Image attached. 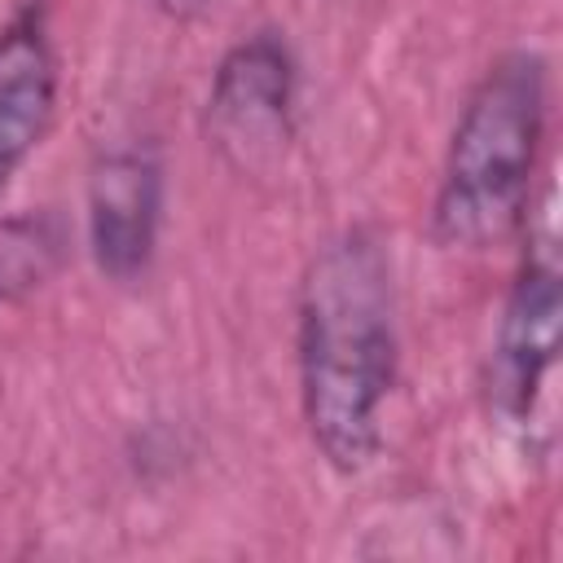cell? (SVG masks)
<instances>
[{
	"instance_id": "6da1fadb",
	"label": "cell",
	"mask_w": 563,
	"mask_h": 563,
	"mask_svg": "<svg viewBox=\"0 0 563 563\" xmlns=\"http://www.w3.org/2000/svg\"><path fill=\"white\" fill-rule=\"evenodd\" d=\"M299 409L317 453L356 475L383 440V405L396 383L391 264L365 229L325 242L299 282Z\"/></svg>"
},
{
	"instance_id": "277c9868",
	"label": "cell",
	"mask_w": 563,
	"mask_h": 563,
	"mask_svg": "<svg viewBox=\"0 0 563 563\" xmlns=\"http://www.w3.org/2000/svg\"><path fill=\"white\" fill-rule=\"evenodd\" d=\"M163 163L150 145H114L88 172V246L110 282H136L158 246Z\"/></svg>"
},
{
	"instance_id": "7a4b0ae2",
	"label": "cell",
	"mask_w": 563,
	"mask_h": 563,
	"mask_svg": "<svg viewBox=\"0 0 563 563\" xmlns=\"http://www.w3.org/2000/svg\"><path fill=\"white\" fill-rule=\"evenodd\" d=\"M545 114L550 70L537 48H510L479 75L453 123L431 207V229L444 246L479 251L523 224Z\"/></svg>"
},
{
	"instance_id": "52a82bcc",
	"label": "cell",
	"mask_w": 563,
	"mask_h": 563,
	"mask_svg": "<svg viewBox=\"0 0 563 563\" xmlns=\"http://www.w3.org/2000/svg\"><path fill=\"white\" fill-rule=\"evenodd\" d=\"M57 224L48 216H18L0 229V299L40 286L57 264Z\"/></svg>"
},
{
	"instance_id": "3957f363",
	"label": "cell",
	"mask_w": 563,
	"mask_h": 563,
	"mask_svg": "<svg viewBox=\"0 0 563 563\" xmlns=\"http://www.w3.org/2000/svg\"><path fill=\"white\" fill-rule=\"evenodd\" d=\"M295 106V62L282 40L251 35L224 53L207 92V128L224 154L238 163H260L277 154L290 136Z\"/></svg>"
},
{
	"instance_id": "5b68a950",
	"label": "cell",
	"mask_w": 563,
	"mask_h": 563,
	"mask_svg": "<svg viewBox=\"0 0 563 563\" xmlns=\"http://www.w3.org/2000/svg\"><path fill=\"white\" fill-rule=\"evenodd\" d=\"M559 312H563V290H559V264L550 246H532L523 255V268L501 303L497 339H493V400L497 413L510 422H528L537 413L541 387L554 369V347H559Z\"/></svg>"
},
{
	"instance_id": "8992f818",
	"label": "cell",
	"mask_w": 563,
	"mask_h": 563,
	"mask_svg": "<svg viewBox=\"0 0 563 563\" xmlns=\"http://www.w3.org/2000/svg\"><path fill=\"white\" fill-rule=\"evenodd\" d=\"M57 110V53L35 13L0 26V189L40 150Z\"/></svg>"
}]
</instances>
